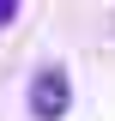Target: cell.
<instances>
[{"instance_id": "cell-1", "label": "cell", "mask_w": 115, "mask_h": 121, "mask_svg": "<svg viewBox=\"0 0 115 121\" xmlns=\"http://www.w3.org/2000/svg\"><path fill=\"white\" fill-rule=\"evenodd\" d=\"M67 109H73L67 67H36V79H30V115L36 121H61Z\"/></svg>"}, {"instance_id": "cell-2", "label": "cell", "mask_w": 115, "mask_h": 121, "mask_svg": "<svg viewBox=\"0 0 115 121\" xmlns=\"http://www.w3.org/2000/svg\"><path fill=\"white\" fill-rule=\"evenodd\" d=\"M18 18V0H0V24H12Z\"/></svg>"}]
</instances>
